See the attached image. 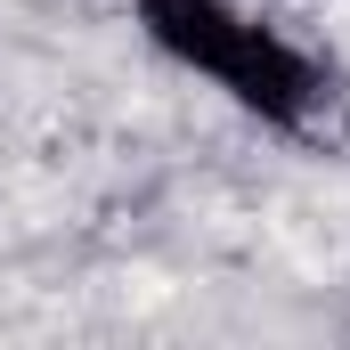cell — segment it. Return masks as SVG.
Instances as JSON below:
<instances>
[{
  "mask_svg": "<svg viewBox=\"0 0 350 350\" xmlns=\"http://www.w3.org/2000/svg\"><path fill=\"white\" fill-rule=\"evenodd\" d=\"M131 25L147 33L155 57H172L179 74H204L261 131L318 147V155L350 147V82L318 49L253 16L245 0H131Z\"/></svg>",
  "mask_w": 350,
  "mask_h": 350,
  "instance_id": "6da1fadb",
  "label": "cell"
}]
</instances>
